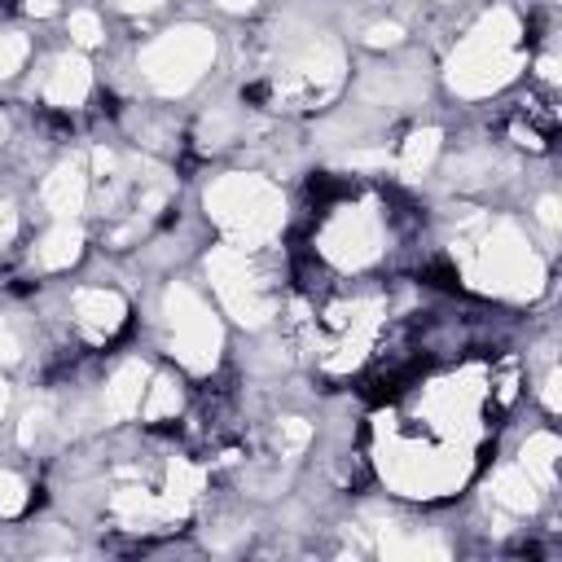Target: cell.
<instances>
[{"instance_id":"obj_1","label":"cell","mask_w":562,"mask_h":562,"mask_svg":"<svg viewBox=\"0 0 562 562\" xmlns=\"http://www.w3.org/2000/svg\"><path fill=\"white\" fill-rule=\"evenodd\" d=\"M518 57V22L509 9H496L461 44V66L452 61V83H461L465 92H487L514 75Z\"/></svg>"},{"instance_id":"obj_2","label":"cell","mask_w":562,"mask_h":562,"mask_svg":"<svg viewBox=\"0 0 562 562\" xmlns=\"http://www.w3.org/2000/svg\"><path fill=\"white\" fill-rule=\"evenodd\" d=\"M211 215L246 246V241H263L277 224H281V193L268 189L259 176H228L206 193Z\"/></svg>"},{"instance_id":"obj_3","label":"cell","mask_w":562,"mask_h":562,"mask_svg":"<svg viewBox=\"0 0 562 562\" xmlns=\"http://www.w3.org/2000/svg\"><path fill=\"white\" fill-rule=\"evenodd\" d=\"M211 53H215V40L202 26L167 31L162 40H154L145 48V79L154 88H162V92H184L189 83L202 79Z\"/></svg>"},{"instance_id":"obj_4","label":"cell","mask_w":562,"mask_h":562,"mask_svg":"<svg viewBox=\"0 0 562 562\" xmlns=\"http://www.w3.org/2000/svg\"><path fill=\"white\" fill-rule=\"evenodd\" d=\"M167 325H171V356H180L189 369L215 364L220 325H215V312L189 285H176L167 294Z\"/></svg>"},{"instance_id":"obj_5","label":"cell","mask_w":562,"mask_h":562,"mask_svg":"<svg viewBox=\"0 0 562 562\" xmlns=\"http://www.w3.org/2000/svg\"><path fill=\"white\" fill-rule=\"evenodd\" d=\"M75 321L97 334V338H110L123 321H127V303L114 294V290H75Z\"/></svg>"},{"instance_id":"obj_6","label":"cell","mask_w":562,"mask_h":562,"mask_svg":"<svg viewBox=\"0 0 562 562\" xmlns=\"http://www.w3.org/2000/svg\"><path fill=\"white\" fill-rule=\"evenodd\" d=\"M88 66L79 61V57H61L48 75H44V101L53 105V110H75L83 97H88Z\"/></svg>"},{"instance_id":"obj_7","label":"cell","mask_w":562,"mask_h":562,"mask_svg":"<svg viewBox=\"0 0 562 562\" xmlns=\"http://www.w3.org/2000/svg\"><path fill=\"white\" fill-rule=\"evenodd\" d=\"M83 193H88V180H83V171H79L75 162L57 167V171L44 180V206H48L53 215H61V220H66L70 211H79Z\"/></svg>"},{"instance_id":"obj_8","label":"cell","mask_w":562,"mask_h":562,"mask_svg":"<svg viewBox=\"0 0 562 562\" xmlns=\"http://www.w3.org/2000/svg\"><path fill=\"white\" fill-rule=\"evenodd\" d=\"M75 255H79V233H75L70 224H57V228L35 246V259H40L44 268H66Z\"/></svg>"},{"instance_id":"obj_9","label":"cell","mask_w":562,"mask_h":562,"mask_svg":"<svg viewBox=\"0 0 562 562\" xmlns=\"http://www.w3.org/2000/svg\"><path fill=\"white\" fill-rule=\"evenodd\" d=\"M31 505V492H26V483L13 474V470H0V514L9 518V514H22Z\"/></svg>"},{"instance_id":"obj_10","label":"cell","mask_w":562,"mask_h":562,"mask_svg":"<svg viewBox=\"0 0 562 562\" xmlns=\"http://www.w3.org/2000/svg\"><path fill=\"white\" fill-rule=\"evenodd\" d=\"M26 53H31V44H26L18 31H4V35H0V79L18 75L22 61H26Z\"/></svg>"},{"instance_id":"obj_11","label":"cell","mask_w":562,"mask_h":562,"mask_svg":"<svg viewBox=\"0 0 562 562\" xmlns=\"http://www.w3.org/2000/svg\"><path fill=\"white\" fill-rule=\"evenodd\" d=\"M70 35H75V44H83V48L101 44V18L88 13V9H75V13H70Z\"/></svg>"},{"instance_id":"obj_12","label":"cell","mask_w":562,"mask_h":562,"mask_svg":"<svg viewBox=\"0 0 562 562\" xmlns=\"http://www.w3.org/2000/svg\"><path fill=\"white\" fill-rule=\"evenodd\" d=\"M18 356H22V342H18L13 325H9V321H0V360L9 364V360H18Z\"/></svg>"},{"instance_id":"obj_13","label":"cell","mask_w":562,"mask_h":562,"mask_svg":"<svg viewBox=\"0 0 562 562\" xmlns=\"http://www.w3.org/2000/svg\"><path fill=\"white\" fill-rule=\"evenodd\" d=\"M13 237V211L0 202V241H9Z\"/></svg>"},{"instance_id":"obj_14","label":"cell","mask_w":562,"mask_h":562,"mask_svg":"<svg viewBox=\"0 0 562 562\" xmlns=\"http://www.w3.org/2000/svg\"><path fill=\"white\" fill-rule=\"evenodd\" d=\"M26 9H31V13H53L57 0H26Z\"/></svg>"},{"instance_id":"obj_15","label":"cell","mask_w":562,"mask_h":562,"mask_svg":"<svg viewBox=\"0 0 562 562\" xmlns=\"http://www.w3.org/2000/svg\"><path fill=\"white\" fill-rule=\"evenodd\" d=\"M215 4H224V9H233V13H241V9H255V0H215Z\"/></svg>"},{"instance_id":"obj_16","label":"cell","mask_w":562,"mask_h":562,"mask_svg":"<svg viewBox=\"0 0 562 562\" xmlns=\"http://www.w3.org/2000/svg\"><path fill=\"white\" fill-rule=\"evenodd\" d=\"M4 404H9V386H4V378H0V417H4Z\"/></svg>"}]
</instances>
